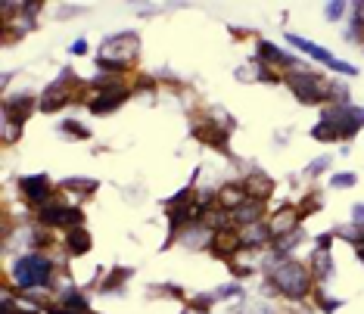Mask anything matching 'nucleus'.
<instances>
[{
	"instance_id": "obj_1",
	"label": "nucleus",
	"mask_w": 364,
	"mask_h": 314,
	"mask_svg": "<svg viewBox=\"0 0 364 314\" xmlns=\"http://www.w3.org/2000/svg\"><path fill=\"white\" fill-rule=\"evenodd\" d=\"M264 271H268V283L277 289L280 296H287V299H305V296L311 293V274L309 268H302L296 259H289V255H268V261H264Z\"/></svg>"
},
{
	"instance_id": "obj_2",
	"label": "nucleus",
	"mask_w": 364,
	"mask_h": 314,
	"mask_svg": "<svg viewBox=\"0 0 364 314\" xmlns=\"http://www.w3.org/2000/svg\"><path fill=\"white\" fill-rule=\"evenodd\" d=\"M13 280L19 283V289H41V286H50L53 280V264L47 255H22L13 268Z\"/></svg>"
},
{
	"instance_id": "obj_3",
	"label": "nucleus",
	"mask_w": 364,
	"mask_h": 314,
	"mask_svg": "<svg viewBox=\"0 0 364 314\" xmlns=\"http://www.w3.org/2000/svg\"><path fill=\"white\" fill-rule=\"evenodd\" d=\"M75 87H78L75 69H63V72H60V78L50 81V85H47V90L41 94L38 109H41V112H60L63 106H69L72 100H78Z\"/></svg>"
},
{
	"instance_id": "obj_4",
	"label": "nucleus",
	"mask_w": 364,
	"mask_h": 314,
	"mask_svg": "<svg viewBox=\"0 0 364 314\" xmlns=\"http://www.w3.org/2000/svg\"><path fill=\"white\" fill-rule=\"evenodd\" d=\"M140 56V35L137 31H119V35L106 38L97 50V60H109V63H119V65H128Z\"/></svg>"
},
{
	"instance_id": "obj_5",
	"label": "nucleus",
	"mask_w": 364,
	"mask_h": 314,
	"mask_svg": "<svg viewBox=\"0 0 364 314\" xmlns=\"http://www.w3.org/2000/svg\"><path fill=\"white\" fill-rule=\"evenodd\" d=\"M287 85H289V90L296 94V100L305 103V106H321V103H327V81H321L318 72H309V69L289 72V75H287Z\"/></svg>"
},
{
	"instance_id": "obj_6",
	"label": "nucleus",
	"mask_w": 364,
	"mask_h": 314,
	"mask_svg": "<svg viewBox=\"0 0 364 314\" xmlns=\"http://www.w3.org/2000/svg\"><path fill=\"white\" fill-rule=\"evenodd\" d=\"M321 121H330L336 128L339 140H352L364 128V106H324Z\"/></svg>"
},
{
	"instance_id": "obj_7",
	"label": "nucleus",
	"mask_w": 364,
	"mask_h": 314,
	"mask_svg": "<svg viewBox=\"0 0 364 314\" xmlns=\"http://www.w3.org/2000/svg\"><path fill=\"white\" fill-rule=\"evenodd\" d=\"M38 221L41 227H81V221H85V212L81 209H72V205H65L63 200H50L47 205H41L38 209Z\"/></svg>"
},
{
	"instance_id": "obj_8",
	"label": "nucleus",
	"mask_w": 364,
	"mask_h": 314,
	"mask_svg": "<svg viewBox=\"0 0 364 314\" xmlns=\"http://www.w3.org/2000/svg\"><path fill=\"white\" fill-rule=\"evenodd\" d=\"M131 94H134V90H131V87H122V81H115V85L97 90V97H94V100H90L87 106H90V112H94V115H109V112L119 109V106H125Z\"/></svg>"
},
{
	"instance_id": "obj_9",
	"label": "nucleus",
	"mask_w": 364,
	"mask_h": 314,
	"mask_svg": "<svg viewBox=\"0 0 364 314\" xmlns=\"http://www.w3.org/2000/svg\"><path fill=\"white\" fill-rule=\"evenodd\" d=\"M200 144H205V146H212V150H218V153H230V146H228V134L230 131L228 128H221V121L215 119H200L193 125V131H190Z\"/></svg>"
},
{
	"instance_id": "obj_10",
	"label": "nucleus",
	"mask_w": 364,
	"mask_h": 314,
	"mask_svg": "<svg viewBox=\"0 0 364 314\" xmlns=\"http://www.w3.org/2000/svg\"><path fill=\"white\" fill-rule=\"evenodd\" d=\"M259 60L268 65V69H284L287 75L289 72H299V69H305L302 63H296V56H289L284 47H277L274 40H259Z\"/></svg>"
},
{
	"instance_id": "obj_11",
	"label": "nucleus",
	"mask_w": 364,
	"mask_h": 314,
	"mask_svg": "<svg viewBox=\"0 0 364 314\" xmlns=\"http://www.w3.org/2000/svg\"><path fill=\"white\" fill-rule=\"evenodd\" d=\"M19 190H22V196L31 202V205H47L53 200V184H50V178L47 175H26V178H19Z\"/></svg>"
},
{
	"instance_id": "obj_12",
	"label": "nucleus",
	"mask_w": 364,
	"mask_h": 314,
	"mask_svg": "<svg viewBox=\"0 0 364 314\" xmlns=\"http://www.w3.org/2000/svg\"><path fill=\"white\" fill-rule=\"evenodd\" d=\"M209 246H212V255H218V259H225V261H234V255L243 252V234L234 230V227L215 230Z\"/></svg>"
},
{
	"instance_id": "obj_13",
	"label": "nucleus",
	"mask_w": 364,
	"mask_h": 314,
	"mask_svg": "<svg viewBox=\"0 0 364 314\" xmlns=\"http://www.w3.org/2000/svg\"><path fill=\"white\" fill-rule=\"evenodd\" d=\"M38 100H41V97H35V94L6 97V100H4V119H10V121H19V125H26L28 115L38 109Z\"/></svg>"
},
{
	"instance_id": "obj_14",
	"label": "nucleus",
	"mask_w": 364,
	"mask_h": 314,
	"mask_svg": "<svg viewBox=\"0 0 364 314\" xmlns=\"http://www.w3.org/2000/svg\"><path fill=\"white\" fill-rule=\"evenodd\" d=\"M296 224H299V212H296V205H280V209L271 215L268 230H271V237L274 239H280V237L293 234V230H299Z\"/></svg>"
},
{
	"instance_id": "obj_15",
	"label": "nucleus",
	"mask_w": 364,
	"mask_h": 314,
	"mask_svg": "<svg viewBox=\"0 0 364 314\" xmlns=\"http://www.w3.org/2000/svg\"><path fill=\"white\" fill-rule=\"evenodd\" d=\"M240 184H243V190H246V196H250V200H259V202H264L271 193H274V178L264 175V171H250V175L240 180Z\"/></svg>"
},
{
	"instance_id": "obj_16",
	"label": "nucleus",
	"mask_w": 364,
	"mask_h": 314,
	"mask_svg": "<svg viewBox=\"0 0 364 314\" xmlns=\"http://www.w3.org/2000/svg\"><path fill=\"white\" fill-rule=\"evenodd\" d=\"M287 44H293L299 53H305V56H311V60H318V63H324L327 69H333V63H336V56L330 53V50H324V47H318V44H311L309 38H302V35H293L289 31L287 35Z\"/></svg>"
},
{
	"instance_id": "obj_17",
	"label": "nucleus",
	"mask_w": 364,
	"mask_h": 314,
	"mask_svg": "<svg viewBox=\"0 0 364 314\" xmlns=\"http://www.w3.org/2000/svg\"><path fill=\"white\" fill-rule=\"evenodd\" d=\"M230 218H234L240 227H252V224H259V221H264V202H259V200H246L234 215H230Z\"/></svg>"
},
{
	"instance_id": "obj_18",
	"label": "nucleus",
	"mask_w": 364,
	"mask_h": 314,
	"mask_svg": "<svg viewBox=\"0 0 364 314\" xmlns=\"http://www.w3.org/2000/svg\"><path fill=\"white\" fill-rule=\"evenodd\" d=\"M246 200H250V196H246L243 184H225V187H221V193H218V205L225 212H230V215H234Z\"/></svg>"
},
{
	"instance_id": "obj_19",
	"label": "nucleus",
	"mask_w": 364,
	"mask_h": 314,
	"mask_svg": "<svg viewBox=\"0 0 364 314\" xmlns=\"http://www.w3.org/2000/svg\"><path fill=\"white\" fill-rule=\"evenodd\" d=\"M271 230H268V221H259L252 227H243V249H262V246L271 243Z\"/></svg>"
},
{
	"instance_id": "obj_20",
	"label": "nucleus",
	"mask_w": 364,
	"mask_h": 314,
	"mask_svg": "<svg viewBox=\"0 0 364 314\" xmlns=\"http://www.w3.org/2000/svg\"><path fill=\"white\" fill-rule=\"evenodd\" d=\"M90 243H94V237H90L85 227H72L69 234H65V252H69V255L90 252Z\"/></svg>"
},
{
	"instance_id": "obj_21",
	"label": "nucleus",
	"mask_w": 364,
	"mask_h": 314,
	"mask_svg": "<svg viewBox=\"0 0 364 314\" xmlns=\"http://www.w3.org/2000/svg\"><path fill=\"white\" fill-rule=\"evenodd\" d=\"M311 271H314V277H318L321 283L333 277V259H330V249H314V255H311Z\"/></svg>"
},
{
	"instance_id": "obj_22",
	"label": "nucleus",
	"mask_w": 364,
	"mask_h": 314,
	"mask_svg": "<svg viewBox=\"0 0 364 314\" xmlns=\"http://www.w3.org/2000/svg\"><path fill=\"white\" fill-rule=\"evenodd\" d=\"M97 180H90V178H65L63 180V190H72V193H81V196H90V193H97Z\"/></svg>"
},
{
	"instance_id": "obj_23",
	"label": "nucleus",
	"mask_w": 364,
	"mask_h": 314,
	"mask_svg": "<svg viewBox=\"0 0 364 314\" xmlns=\"http://www.w3.org/2000/svg\"><path fill=\"white\" fill-rule=\"evenodd\" d=\"M60 305H63V308L78 311V314H87V299L78 293V289H65V293L60 296Z\"/></svg>"
},
{
	"instance_id": "obj_24",
	"label": "nucleus",
	"mask_w": 364,
	"mask_h": 314,
	"mask_svg": "<svg viewBox=\"0 0 364 314\" xmlns=\"http://www.w3.org/2000/svg\"><path fill=\"white\" fill-rule=\"evenodd\" d=\"M0 140H4V146H13L16 140H22V125L19 121H10V119L0 121Z\"/></svg>"
},
{
	"instance_id": "obj_25",
	"label": "nucleus",
	"mask_w": 364,
	"mask_h": 314,
	"mask_svg": "<svg viewBox=\"0 0 364 314\" xmlns=\"http://www.w3.org/2000/svg\"><path fill=\"white\" fill-rule=\"evenodd\" d=\"M333 234H336V237H346L352 246H358V249L364 246V224H358V221H352V224H346V227L333 230Z\"/></svg>"
},
{
	"instance_id": "obj_26",
	"label": "nucleus",
	"mask_w": 364,
	"mask_h": 314,
	"mask_svg": "<svg viewBox=\"0 0 364 314\" xmlns=\"http://www.w3.org/2000/svg\"><path fill=\"white\" fill-rule=\"evenodd\" d=\"M311 137H314V140H321V144H336V140H339L336 128L330 125V121H318V125L311 128Z\"/></svg>"
},
{
	"instance_id": "obj_27",
	"label": "nucleus",
	"mask_w": 364,
	"mask_h": 314,
	"mask_svg": "<svg viewBox=\"0 0 364 314\" xmlns=\"http://www.w3.org/2000/svg\"><path fill=\"white\" fill-rule=\"evenodd\" d=\"M321 205H324V202H321V196H318V193H309L299 205H296V212H299V221H302V218H309V215H314V212L321 209Z\"/></svg>"
},
{
	"instance_id": "obj_28",
	"label": "nucleus",
	"mask_w": 364,
	"mask_h": 314,
	"mask_svg": "<svg viewBox=\"0 0 364 314\" xmlns=\"http://www.w3.org/2000/svg\"><path fill=\"white\" fill-rule=\"evenodd\" d=\"M131 274H134L131 268H115V271H112V277L106 280V283H100V293H112V289L119 286V283H125V280H128Z\"/></svg>"
},
{
	"instance_id": "obj_29",
	"label": "nucleus",
	"mask_w": 364,
	"mask_h": 314,
	"mask_svg": "<svg viewBox=\"0 0 364 314\" xmlns=\"http://www.w3.org/2000/svg\"><path fill=\"white\" fill-rule=\"evenodd\" d=\"M60 131H63V134L65 137H75V140H87L90 137V131L85 128V125H78V121H63V125H60Z\"/></svg>"
},
{
	"instance_id": "obj_30",
	"label": "nucleus",
	"mask_w": 364,
	"mask_h": 314,
	"mask_svg": "<svg viewBox=\"0 0 364 314\" xmlns=\"http://www.w3.org/2000/svg\"><path fill=\"white\" fill-rule=\"evenodd\" d=\"M330 162H333V159H330L327 153H324V156H318V159H314V162L305 165V178H318L321 171H327V168H330Z\"/></svg>"
},
{
	"instance_id": "obj_31",
	"label": "nucleus",
	"mask_w": 364,
	"mask_h": 314,
	"mask_svg": "<svg viewBox=\"0 0 364 314\" xmlns=\"http://www.w3.org/2000/svg\"><path fill=\"white\" fill-rule=\"evenodd\" d=\"M324 13H327V19H330V22H339V19L346 16V4H343V0H333V4H327V6H324Z\"/></svg>"
},
{
	"instance_id": "obj_32",
	"label": "nucleus",
	"mask_w": 364,
	"mask_h": 314,
	"mask_svg": "<svg viewBox=\"0 0 364 314\" xmlns=\"http://www.w3.org/2000/svg\"><path fill=\"white\" fill-rule=\"evenodd\" d=\"M355 184H358V178H355L352 171H349V175H333V178H330V187H336V190H343V187H355Z\"/></svg>"
},
{
	"instance_id": "obj_33",
	"label": "nucleus",
	"mask_w": 364,
	"mask_h": 314,
	"mask_svg": "<svg viewBox=\"0 0 364 314\" xmlns=\"http://www.w3.org/2000/svg\"><path fill=\"white\" fill-rule=\"evenodd\" d=\"M339 305H343V302H339V299H324V296H321V293H318V308H324L327 314H330V311H336V308H339Z\"/></svg>"
},
{
	"instance_id": "obj_34",
	"label": "nucleus",
	"mask_w": 364,
	"mask_h": 314,
	"mask_svg": "<svg viewBox=\"0 0 364 314\" xmlns=\"http://www.w3.org/2000/svg\"><path fill=\"white\" fill-rule=\"evenodd\" d=\"M69 50H72V53H75V56H85V53H87V40H85V38H78V40H75V44H72V47H69Z\"/></svg>"
},
{
	"instance_id": "obj_35",
	"label": "nucleus",
	"mask_w": 364,
	"mask_h": 314,
	"mask_svg": "<svg viewBox=\"0 0 364 314\" xmlns=\"http://www.w3.org/2000/svg\"><path fill=\"white\" fill-rule=\"evenodd\" d=\"M218 296L221 299H228V296H240V286L234 283V286H225V289H218Z\"/></svg>"
},
{
	"instance_id": "obj_36",
	"label": "nucleus",
	"mask_w": 364,
	"mask_h": 314,
	"mask_svg": "<svg viewBox=\"0 0 364 314\" xmlns=\"http://www.w3.org/2000/svg\"><path fill=\"white\" fill-rule=\"evenodd\" d=\"M352 218L358 221V224H364V202H358V205L352 209Z\"/></svg>"
},
{
	"instance_id": "obj_37",
	"label": "nucleus",
	"mask_w": 364,
	"mask_h": 314,
	"mask_svg": "<svg viewBox=\"0 0 364 314\" xmlns=\"http://www.w3.org/2000/svg\"><path fill=\"white\" fill-rule=\"evenodd\" d=\"M47 314H78V311H72V308H63V305H53V308L47 311Z\"/></svg>"
},
{
	"instance_id": "obj_38",
	"label": "nucleus",
	"mask_w": 364,
	"mask_h": 314,
	"mask_svg": "<svg viewBox=\"0 0 364 314\" xmlns=\"http://www.w3.org/2000/svg\"><path fill=\"white\" fill-rule=\"evenodd\" d=\"M358 259H361V264H364V246H361V249H358Z\"/></svg>"
},
{
	"instance_id": "obj_39",
	"label": "nucleus",
	"mask_w": 364,
	"mask_h": 314,
	"mask_svg": "<svg viewBox=\"0 0 364 314\" xmlns=\"http://www.w3.org/2000/svg\"><path fill=\"white\" fill-rule=\"evenodd\" d=\"M87 314H97V311H87Z\"/></svg>"
}]
</instances>
